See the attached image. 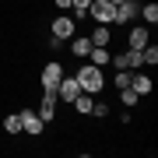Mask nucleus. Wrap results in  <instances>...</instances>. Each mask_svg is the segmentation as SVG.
Listing matches in <instances>:
<instances>
[{"instance_id":"f257e3e1","label":"nucleus","mask_w":158,"mask_h":158,"mask_svg":"<svg viewBox=\"0 0 158 158\" xmlns=\"http://www.w3.org/2000/svg\"><path fill=\"white\" fill-rule=\"evenodd\" d=\"M74 77H77L81 91H88V95H98V91L106 88V74H102V67H95V63H81V67L74 70Z\"/></svg>"},{"instance_id":"f03ea898","label":"nucleus","mask_w":158,"mask_h":158,"mask_svg":"<svg viewBox=\"0 0 158 158\" xmlns=\"http://www.w3.org/2000/svg\"><path fill=\"white\" fill-rule=\"evenodd\" d=\"M63 63L60 60H49V63H42V70H39V88H53L56 91V85H60V77H63Z\"/></svg>"},{"instance_id":"7ed1b4c3","label":"nucleus","mask_w":158,"mask_h":158,"mask_svg":"<svg viewBox=\"0 0 158 158\" xmlns=\"http://www.w3.org/2000/svg\"><path fill=\"white\" fill-rule=\"evenodd\" d=\"M88 18H95L98 25H113L116 4H109V0H91V4H88Z\"/></svg>"},{"instance_id":"20e7f679","label":"nucleus","mask_w":158,"mask_h":158,"mask_svg":"<svg viewBox=\"0 0 158 158\" xmlns=\"http://www.w3.org/2000/svg\"><path fill=\"white\" fill-rule=\"evenodd\" d=\"M49 32H53V39H60V42H67L70 35H77V21L67 14H60V18H53V25H49Z\"/></svg>"},{"instance_id":"39448f33","label":"nucleus","mask_w":158,"mask_h":158,"mask_svg":"<svg viewBox=\"0 0 158 158\" xmlns=\"http://www.w3.org/2000/svg\"><path fill=\"white\" fill-rule=\"evenodd\" d=\"M77 95H81L77 77H74V74H63V77H60V85H56V98H60V102H74Z\"/></svg>"},{"instance_id":"423d86ee","label":"nucleus","mask_w":158,"mask_h":158,"mask_svg":"<svg viewBox=\"0 0 158 158\" xmlns=\"http://www.w3.org/2000/svg\"><path fill=\"white\" fill-rule=\"evenodd\" d=\"M113 67H123V70H141L144 63H141V49H123V53H116L113 60Z\"/></svg>"},{"instance_id":"0eeeda50","label":"nucleus","mask_w":158,"mask_h":158,"mask_svg":"<svg viewBox=\"0 0 158 158\" xmlns=\"http://www.w3.org/2000/svg\"><path fill=\"white\" fill-rule=\"evenodd\" d=\"M134 18H141V4H137V0H123V4H116L113 25H130Z\"/></svg>"},{"instance_id":"6e6552de","label":"nucleus","mask_w":158,"mask_h":158,"mask_svg":"<svg viewBox=\"0 0 158 158\" xmlns=\"http://www.w3.org/2000/svg\"><path fill=\"white\" fill-rule=\"evenodd\" d=\"M18 116H21V130H25V134L39 137L42 130H46V123H42V116L35 113V109H21V113H18Z\"/></svg>"},{"instance_id":"1a4fd4ad","label":"nucleus","mask_w":158,"mask_h":158,"mask_svg":"<svg viewBox=\"0 0 158 158\" xmlns=\"http://www.w3.org/2000/svg\"><path fill=\"white\" fill-rule=\"evenodd\" d=\"M56 106H60L56 91H53V88H42V102H39V116H42V123H49V119L56 116Z\"/></svg>"},{"instance_id":"9d476101","label":"nucleus","mask_w":158,"mask_h":158,"mask_svg":"<svg viewBox=\"0 0 158 158\" xmlns=\"http://www.w3.org/2000/svg\"><path fill=\"white\" fill-rule=\"evenodd\" d=\"M148 42H151V35H148L144 25H134V28L127 32V49H144Z\"/></svg>"},{"instance_id":"9b49d317","label":"nucleus","mask_w":158,"mask_h":158,"mask_svg":"<svg viewBox=\"0 0 158 158\" xmlns=\"http://www.w3.org/2000/svg\"><path fill=\"white\" fill-rule=\"evenodd\" d=\"M109 60H113L109 46H91V53H88V63H95V67H106Z\"/></svg>"},{"instance_id":"f8f14e48","label":"nucleus","mask_w":158,"mask_h":158,"mask_svg":"<svg viewBox=\"0 0 158 158\" xmlns=\"http://www.w3.org/2000/svg\"><path fill=\"white\" fill-rule=\"evenodd\" d=\"M130 88H134L137 95H151V91H155V85H151L148 74H134V77H130Z\"/></svg>"},{"instance_id":"ddd939ff","label":"nucleus","mask_w":158,"mask_h":158,"mask_svg":"<svg viewBox=\"0 0 158 158\" xmlns=\"http://www.w3.org/2000/svg\"><path fill=\"white\" fill-rule=\"evenodd\" d=\"M70 53L74 56H88L91 53V39L88 35H70Z\"/></svg>"},{"instance_id":"4468645a","label":"nucleus","mask_w":158,"mask_h":158,"mask_svg":"<svg viewBox=\"0 0 158 158\" xmlns=\"http://www.w3.org/2000/svg\"><path fill=\"white\" fill-rule=\"evenodd\" d=\"M74 109H77V116H91V106H95V95H88V91H81L77 98L70 102Z\"/></svg>"},{"instance_id":"2eb2a0df","label":"nucleus","mask_w":158,"mask_h":158,"mask_svg":"<svg viewBox=\"0 0 158 158\" xmlns=\"http://www.w3.org/2000/svg\"><path fill=\"white\" fill-rule=\"evenodd\" d=\"M88 39H91V46H109V42H113V32H109V25H98Z\"/></svg>"},{"instance_id":"dca6fc26","label":"nucleus","mask_w":158,"mask_h":158,"mask_svg":"<svg viewBox=\"0 0 158 158\" xmlns=\"http://www.w3.org/2000/svg\"><path fill=\"white\" fill-rule=\"evenodd\" d=\"M141 63H144V67H155V63H158V46L155 42H148L141 49Z\"/></svg>"},{"instance_id":"f3484780","label":"nucleus","mask_w":158,"mask_h":158,"mask_svg":"<svg viewBox=\"0 0 158 158\" xmlns=\"http://www.w3.org/2000/svg\"><path fill=\"white\" fill-rule=\"evenodd\" d=\"M4 130H7V134H21V116H18V113H11V116H4Z\"/></svg>"},{"instance_id":"a211bd4d","label":"nucleus","mask_w":158,"mask_h":158,"mask_svg":"<svg viewBox=\"0 0 158 158\" xmlns=\"http://www.w3.org/2000/svg\"><path fill=\"white\" fill-rule=\"evenodd\" d=\"M130 77H134V70H123V67H116V77H113L116 91H119V88H130Z\"/></svg>"},{"instance_id":"6ab92c4d","label":"nucleus","mask_w":158,"mask_h":158,"mask_svg":"<svg viewBox=\"0 0 158 158\" xmlns=\"http://www.w3.org/2000/svg\"><path fill=\"white\" fill-rule=\"evenodd\" d=\"M137 98H141V95H137L134 88H119V102H123L127 109H134V106H137Z\"/></svg>"},{"instance_id":"aec40b11","label":"nucleus","mask_w":158,"mask_h":158,"mask_svg":"<svg viewBox=\"0 0 158 158\" xmlns=\"http://www.w3.org/2000/svg\"><path fill=\"white\" fill-rule=\"evenodd\" d=\"M141 18H144L148 25H155L158 21V4H141Z\"/></svg>"},{"instance_id":"412c9836","label":"nucleus","mask_w":158,"mask_h":158,"mask_svg":"<svg viewBox=\"0 0 158 158\" xmlns=\"http://www.w3.org/2000/svg\"><path fill=\"white\" fill-rule=\"evenodd\" d=\"M91 116L106 119V116H109V106H106V102H95V106H91Z\"/></svg>"},{"instance_id":"4be33fe9","label":"nucleus","mask_w":158,"mask_h":158,"mask_svg":"<svg viewBox=\"0 0 158 158\" xmlns=\"http://www.w3.org/2000/svg\"><path fill=\"white\" fill-rule=\"evenodd\" d=\"M53 4H56V7H63V11H67V7H70V0H53Z\"/></svg>"},{"instance_id":"5701e85b","label":"nucleus","mask_w":158,"mask_h":158,"mask_svg":"<svg viewBox=\"0 0 158 158\" xmlns=\"http://www.w3.org/2000/svg\"><path fill=\"white\" fill-rule=\"evenodd\" d=\"M109 4H123V0H109Z\"/></svg>"}]
</instances>
